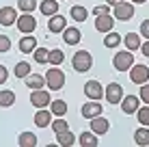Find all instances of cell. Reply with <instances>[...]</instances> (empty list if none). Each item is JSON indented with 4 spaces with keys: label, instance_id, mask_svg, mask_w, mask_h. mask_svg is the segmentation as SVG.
<instances>
[{
    "label": "cell",
    "instance_id": "obj_1",
    "mask_svg": "<svg viewBox=\"0 0 149 147\" xmlns=\"http://www.w3.org/2000/svg\"><path fill=\"white\" fill-rule=\"evenodd\" d=\"M71 65H74V69L78 74H84V72H89V69L93 67V56H91L86 50H78V52L74 54V59H71Z\"/></svg>",
    "mask_w": 149,
    "mask_h": 147
},
{
    "label": "cell",
    "instance_id": "obj_2",
    "mask_svg": "<svg viewBox=\"0 0 149 147\" xmlns=\"http://www.w3.org/2000/svg\"><path fill=\"white\" fill-rule=\"evenodd\" d=\"M63 84H65V74L58 67H50L48 74H45V87L50 91H58L63 89Z\"/></svg>",
    "mask_w": 149,
    "mask_h": 147
},
{
    "label": "cell",
    "instance_id": "obj_3",
    "mask_svg": "<svg viewBox=\"0 0 149 147\" xmlns=\"http://www.w3.org/2000/svg\"><path fill=\"white\" fill-rule=\"evenodd\" d=\"M112 65H115L117 72H130V67L134 65V54L130 50H123V52H117L115 59H112Z\"/></svg>",
    "mask_w": 149,
    "mask_h": 147
},
{
    "label": "cell",
    "instance_id": "obj_4",
    "mask_svg": "<svg viewBox=\"0 0 149 147\" xmlns=\"http://www.w3.org/2000/svg\"><path fill=\"white\" fill-rule=\"evenodd\" d=\"M112 17L119 20V22H127V20H132V15H134V4L132 2H119L112 7Z\"/></svg>",
    "mask_w": 149,
    "mask_h": 147
},
{
    "label": "cell",
    "instance_id": "obj_5",
    "mask_svg": "<svg viewBox=\"0 0 149 147\" xmlns=\"http://www.w3.org/2000/svg\"><path fill=\"white\" fill-rule=\"evenodd\" d=\"M130 78H132V82L134 84H145L147 80H149V67L147 65H141V63H134L130 67Z\"/></svg>",
    "mask_w": 149,
    "mask_h": 147
},
{
    "label": "cell",
    "instance_id": "obj_6",
    "mask_svg": "<svg viewBox=\"0 0 149 147\" xmlns=\"http://www.w3.org/2000/svg\"><path fill=\"white\" fill-rule=\"evenodd\" d=\"M30 102H33L35 108H48L50 102H52V98H50L48 91H43V89H35L33 93H30Z\"/></svg>",
    "mask_w": 149,
    "mask_h": 147
},
{
    "label": "cell",
    "instance_id": "obj_7",
    "mask_svg": "<svg viewBox=\"0 0 149 147\" xmlns=\"http://www.w3.org/2000/svg\"><path fill=\"white\" fill-rule=\"evenodd\" d=\"M35 28H37V20H35L30 13H22L17 17V30H22L24 35H30Z\"/></svg>",
    "mask_w": 149,
    "mask_h": 147
},
{
    "label": "cell",
    "instance_id": "obj_8",
    "mask_svg": "<svg viewBox=\"0 0 149 147\" xmlns=\"http://www.w3.org/2000/svg\"><path fill=\"white\" fill-rule=\"evenodd\" d=\"M112 26H115V17H112L110 13H104V15H95V30H100V33H110Z\"/></svg>",
    "mask_w": 149,
    "mask_h": 147
},
{
    "label": "cell",
    "instance_id": "obj_9",
    "mask_svg": "<svg viewBox=\"0 0 149 147\" xmlns=\"http://www.w3.org/2000/svg\"><path fill=\"white\" fill-rule=\"evenodd\" d=\"M84 95L89 100H102V98H104V87H102V82L89 80V82L84 84Z\"/></svg>",
    "mask_w": 149,
    "mask_h": 147
},
{
    "label": "cell",
    "instance_id": "obj_10",
    "mask_svg": "<svg viewBox=\"0 0 149 147\" xmlns=\"http://www.w3.org/2000/svg\"><path fill=\"white\" fill-rule=\"evenodd\" d=\"M104 93H106L108 104H119L121 98H123V89H121V84H117V82H110L108 87L104 89Z\"/></svg>",
    "mask_w": 149,
    "mask_h": 147
},
{
    "label": "cell",
    "instance_id": "obj_11",
    "mask_svg": "<svg viewBox=\"0 0 149 147\" xmlns=\"http://www.w3.org/2000/svg\"><path fill=\"white\" fill-rule=\"evenodd\" d=\"M17 22V11L13 7H2L0 9V26H13Z\"/></svg>",
    "mask_w": 149,
    "mask_h": 147
},
{
    "label": "cell",
    "instance_id": "obj_12",
    "mask_svg": "<svg viewBox=\"0 0 149 147\" xmlns=\"http://www.w3.org/2000/svg\"><path fill=\"white\" fill-rule=\"evenodd\" d=\"M108 128H110V123H108V119L106 117H102V115H97V117L91 119V132L93 134H106L108 132Z\"/></svg>",
    "mask_w": 149,
    "mask_h": 147
},
{
    "label": "cell",
    "instance_id": "obj_13",
    "mask_svg": "<svg viewBox=\"0 0 149 147\" xmlns=\"http://www.w3.org/2000/svg\"><path fill=\"white\" fill-rule=\"evenodd\" d=\"M80 39H82V33H80V28H76V26H65L63 30V41L67 43V45H78L80 43Z\"/></svg>",
    "mask_w": 149,
    "mask_h": 147
},
{
    "label": "cell",
    "instance_id": "obj_14",
    "mask_svg": "<svg viewBox=\"0 0 149 147\" xmlns=\"http://www.w3.org/2000/svg\"><path fill=\"white\" fill-rule=\"evenodd\" d=\"M138 102H141V100L136 98V95H125V98H121V110L125 115H134L136 110H138Z\"/></svg>",
    "mask_w": 149,
    "mask_h": 147
},
{
    "label": "cell",
    "instance_id": "obj_15",
    "mask_svg": "<svg viewBox=\"0 0 149 147\" xmlns=\"http://www.w3.org/2000/svg\"><path fill=\"white\" fill-rule=\"evenodd\" d=\"M65 26H67V20H65L63 15H58V13L52 15V17L48 20V30H50L52 35H54V33H63Z\"/></svg>",
    "mask_w": 149,
    "mask_h": 147
},
{
    "label": "cell",
    "instance_id": "obj_16",
    "mask_svg": "<svg viewBox=\"0 0 149 147\" xmlns=\"http://www.w3.org/2000/svg\"><path fill=\"white\" fill-rule=\"evenodd\" d=\"M52 123V113L45 108H39L37 113H35V125L37 128H48V125Z\"/></svg>",
    "mask_w": 149,
    "mask_h": 147
},
{
    "label": "cell",
    "instance_id": "obj_17",
    "mask_svg": "<svg viewBox=\"0 0 149 147\" xmlns=\"http://www.w3.org/2000/svg\"><path fill=\"white\" fill-rule=\"evenodd\" d=\"M97 115H102V104L97 102V100H93V102H86L84 106H82V117L93 119V117H97Z\"/></svg>",
    "mask_w": 149,
    "mask_h": 147
},
{
    "label": "cell",
    "instance_id": "obj_18",
    "mask_svg": "<svg viewBox=\"0 0 149 147\" xmlns=\"http://www.w3.org/2000/svg\"><path fill=\"white\" fill-rule=\"evenodd\" d=\"M39 11L45 15V17H52V15L58 13V0H43L39 4Z\"/></svg>",
    "mask_w": 149,
    "mask_h": 147
},
{
    "label": "cell",
    "instance_id": "obj_19",
    "mask_svg": "<svg viewBox=\"0 0 149 147\" xmlns=\"http://www.w3.org/2000/svg\"><path fill=\"white\" fill-rule=\"evenodd\" d=\"M19 52H24V54H30V52H35V48H37V39L33 37V35H26V37H22L19 39Z\"/></svg>",
    "mask_w": 149,
    "mask_h": 147
},
{
    "label": "cell",
    "instance_id": "obj_20",
    "mask_svg": "<svg viewBox=\"0 0 149 147\" xmlns=\"http://www.w3.org/2000/svg\"><path fill=\"white\" fill-rule=\"evenodd\" d=\"M43 84H45V76H39V74H28V76H26V87H28L30 91L43 89Z\"/></svg>",
    "mask_w": 149,
    "mask_h": 147
},
{
    "label": "cell",
    "instance_id": "obj_21",
    "mask_svg": "<svg viewBox=\"0 0 149 147\" xmlns=\"http://www.w3.org/2000/svg\"><path fill=\"white\" fill-rule=\"evenodd\" d=\"M123 43H125V48L130 50V52H136V50L141 48V37H138L136 33H127L125 37H123Z\"/></svg>",
    "mask_w": 149,
    "mask_h": 147
},
{
    "label": "cell",
    "instance_id": "obj_22",
    "mask_svg": "<svg viewBox=\"0 0 149 147\" xmlns=\"http://www.w3.org/2000/svg\"><path fill=\"white\" fill-rule=\"evenodd\" d=\"M134 143L141 145V147L149 145V125H143V128H138L134 132Z\"/></svg>",
    "mask_w": 149,
    "mask_h": 147
},
{
    "label": "cell",
    "instance_id": "obj_23",
    "mask_svg": "<svg viewBox=\"0 0 149 147\" xmlns=\"http://www.w3.org/2000/svg\"><path fill=\"white\" fill-rule=\"evenodd\" d=\"M17 145L19 147H35V145H37V134L22 132V134H19V139H17Z\"/></svg>",
    "mask_w": 149,
    "mask_h": 147
},
{
    "label": "cell",
    "instance_id": "obj_24",
    "mask_svg": "<svg viewBox=\"0 0 149 147\" xmlns=\"http://www.w3.org/2000/svg\"><path fill=\"white\" fill-rule=\"evenodd\" d=\"M56 141H58V145H63V147H71L76 143V136L69 132V128L67 130H63V132H58L56 134Z\"/></svg>",
    "mask_w": 149,
    "mask_h": 147
},
{
    "label": "cell",
    "instance_id": "obj_25",
    "mask_svg": "<svg viewBox=\"0 0 149 147\" xmlns=\"http://www.w3.org/2000/svg\"><path fill=\"white\" fill-rule=\"evenodd\" d=\"M50 108H52V115H56V117H63V115L67 113L65 100H52V102H50Z\"/></svg>",
    "mask_w": 149,
    "mask_h": 147
},
{
    "label": "cell",
    "instance_id": "obj_26",
    "mask_svg": "<svg viewBox=\"0 0 149 147\" xmlns=\"http://www.w3.org/2000/svg\"><path fill=\"white\" fill-rule=\"evenodd\" d=\"M78 143H80L82 147H95L100 141H97V134H93V132H82Z\"/></svg>",
    "mask_w": 149,
    "mask_h": 147
},
{
    "label": "cell",
    "instance_id": "obj_27",
    "mask_svg": "<svg viewBox=\"0 0 149 147\" xmlns=\"http://www.w3.org/2000/svg\"><path fill=\"white\" fill-rule=\"evenodd\" d=\"M69 15L76 20V22H86V17H89V13H86L84 7H80V4H76V7H71Z\"/></svg>",
    "mask_w": 149,
    "mask_h": 147
},
{
    "label": "cell",
    "instance_id": "obj_28",
    "mask_svg": "<svg viewBox=\"0 0 149 147\" xmlns=\"http://www.w3.org/2000/svg\"><path fill=\"white\" fill-rule=\"evenodd\" d=\"M119 43H121V35L119 33H115V30L106 33V37H104V45L106 48H117Z\"/></svg>",
    "mask_w": 149,
    "mask_h": 147
},
{
    "label": "cell",
    "instance_id": "obj_29",
    "mask_svg": "<svg viewBox=\"0 0 149 147\" xmlns=\"http://www.w3.org/2000/svg\"><path fill=\"white\" fill-rule=\"evenodd\" d=\"M15 104V93L13 91H0V106L2 108H9V106Z\"/></svg>",
    "mask_w": 149,
    "mask_h": 147
},
{
    "label": "cell",
    "instance_id": "obj_30",
    "mask_svg": "<svg viewBox=\"0 0 149 147\" xmlns=\"http://www.w3.org/2000/svg\"><path fill=\"white\" fill-rule=\"evenodd\" d=\"M13 74H15V78H26V76L30 74V63H26V61L17 63L15 69H13Z\"/></svg>",
    "mask_w": 149,
    "mask_h": 147
},
{
    "label": "cell",
    "instance_id": "obj_31",
    "mask_svg": "<svg viewBox=\"0 0 149 147\" xmlns=\"http://www.w3.org/2000/svg\"><path fill=\"white\" fill-rule=\"evenodd\" d=\"M65 61V54H63V50H50V54H48V63L50 65H61Z\"/></svg>",
    "mask_w": 149,
    "mask_h": 147
},
{
    "label": "cell",
    "instance_id": "obj_32",
    "mask_svg": "<svg viewBox=\"0 0 149 147\" xmlns=\"http://www.w3.org/2000/svg\"><path fill=\"white\" fill-rule=\"evenodd\" d=\"M17 9L22 13H33L37 9V0H17Z\"/></svg>",
    "mask_w": 149,
    "mask_h": 147
},
{
    "label": "cell",
    "instance_id": "obj_33",
    "mask_svg": "<svg viewBox=\"0 0 149 147\" xmlns=\"http://www.w3.org/2000/svg\"><path fill=\"white\" fill-rule=\"evenodd\" d=\"M48 54H50V50H45V48H35V61H37L39 65H45V63H48Z\"/></svg>",
    "mask_w": 149,
    "mask_h": 147
},
{
    "label": "cell",
    "instance_id": "obj_34",
    "mask_svg": "<svg viewBox=\"0 0 149 147\" xmlns=\"http://www.w3.org/2000/svg\"><path fill=\"white\" fill-rule=\"evenodd\" d=\"M136 115H138V123L149 125V106H143V108H138Z\"/></svg>",
    "mask_w": 149,
    "mask_h": 147
},
{
    "label": "cell",
    "instance_id": "obj_35",
    "mask_svg": "<svg viewBox=\"0 0 149 147\" xmlns=\"http://www.w3.org/2000/svg\"><path fill=\"white\" fill-rule=\"evenodd\" d=\"M67 128H69V123H67L65 119H54V121H52V130H54L56 134L63 132V130H67Z\"/></svg>",
    "mask_w": 149,
    "mask_h": 147
},
{
    "label": "cell",
    "instance_id": "obj_36",
    "mask_svg": "<svg viewBox=\"0 0 149 147\" xmlns=\"http://www.w3.org/2000/svg\"><path fill=\"white\" fill-rule=\"evenodd\" d=\"M11 50V39L7 35H0V52H9Z\"/></svg>",
    "mask_w": 149,
    "mask_h": 147
},
{
    "label": "cell",
    "instance_id": "obj_37",
    "mask_svg": "<svg viewBox=\"0 0 149 147\" xmlns=\"http://www.w3.org/2000/svg\"><path fill=\"white\" fill-rule=\"evenodd\" d=\"M141 100H143V102H145V104L149 106V82L141 84Z\"/></svg>",
    "mask_w": 149,
    "mask_h": 147
},
{
    "label": "cell",
    "instance_id": "obj_38",
    "mask_svg": "<svg viewBox=\"0 0 149 147\" xmlns=\"http://www.w3.org/2000/svg\"><path fill=\"white\" fill-rule=\"evenodd\" d=\"M138 30H141V35L145 39H149V20H143V24H141V28H138Z\"/></svg>",
    "mask_w": 149,
    "mask_h": 147
},
{
    "label": "cell",
    "instance_id": "obj_39",
    "mask_svg": "<svg viewBox=\"0 0 149 147\" xmlns=\"http://www.w3.org/2000/svg\"><path fill=\"white\" fill-rule=\"evenodd\" d=\"M93 13L95 15H104V13H110V9H108V4H97L93 9Z\"/></svg>",
    "mask_w": 149,
    "mask_h": 147
},
{
    "label": "cell",
    "instance_id": "obj_40",
    "mask_svg": "<svg viewBox=\"0 0 149 147\" xmlns=\"http://www.w3.org/2000/svg\"><path fill=\"white\" fill-rule=\"evenodd\" d=\"M7 78H9L7 67H4V65H0V84H4V82H7Z\"/></svg>",
    "mask_w": 149,
    "mask_h": 147
},
{
    "label": "cell",
    "instance_id": "obj_41",
    "mask_svg": "<svg viewBox=\"0 0 149 147\" xmlns=\"http://www.w3.org/2000/svg\"><path fill=\"white\" fill-rule=\"evenodd\" d=\"M138 50L143 52V56H147V59H149V39H147L145 43H141V48H138Z\"/></svg>",
    "mask_w": 149,
    "mask_h": 147
},
{
    "label": "cell",
    "instance_id": "obj_42",
    "mask_svg": "<svg viewBox=\"0 0 149 147\" xmlns=\"http://www.w3.org/2000/svg\"><path fill=\"white\" fill-rule=\"evenodd\" d=\"M119 2H123V0H106V4H108V7H115V4H119Z\"/></svg>",
    "mask_w": 149,
    "mask_h": 147
},
{
    "label": "cell",
    "instance_id": "obj_43",
    "mask_svg": "<svg viewBox=\"0 0 149 147\" xmlns=\"http://www.w3.org/2000/svg\"><path fill=\"white\" fill-rule=\"evenodd\" d=\"M143 2H147V0H132V4H143Z\"/></svg>",
    "mask_w": 149,
    "mask_h": 147
}]
</instances>
